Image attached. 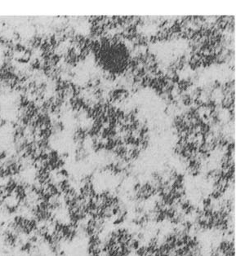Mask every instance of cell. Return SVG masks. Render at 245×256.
<instances>
[{
  "label": "cell",
  "mask_w": 245,
  "mask_h": 256,
  "mask_svg": "<svg viewBox=\"0 0 245 256\" xmlns=\"http://www.w3.org/2000/svg\"><path fill=\"white\" fill-rule=\"evenodd\" d=\"M9 227L20 236H32L37 231L39 224L35 218L27 214H17L14 216Z\"/></svg>",
  "instance_id": "obj_1"
}]
</instances>
